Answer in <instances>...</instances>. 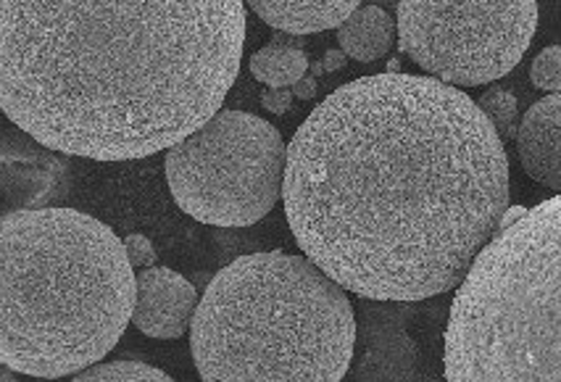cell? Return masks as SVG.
<instances>
[{
    "mask_svg": "<svg viewBox=\"0 0 561 382\" xmlns=\"http://www.w3.org/2000/svg\"><path fill=\"white\" fill-rule=\"evenodd\" d=\"M124 251H127L133 267H153L156 264V248L146 235H127L124 238Z\"/></svg>",
    "mask_w": 561,
    "mask_h": 382,
    "instance_id": "cell-17",
    "label": "cell"
},
{
    "mask_svg": "<svg viewBox=\"0 0 561 382\" xmlns=\"http://www.w3.org/2000/svg\"><path fill=\"white\" fill-rule=\"evenodd\" d=\"M337 43L356 61H377L396 45V22L380 5H358L337 27Z\"/></svg>",
    "mask_w": 561,
    "mask_h": 382,
    "instance_id": "cell-11",
    "label": "cell"
},
{
    "mask_svg": "<svg viewBox=\"0 0 561 382\" xmlns=\"http://www.w3.org/2000/svg\"><path fill=\"white\" fill-rule=\"evenodd\" d=\"M191 329L206 382H337L356 348L343 285L285 251L227 264L208 282Z\"/></svg>",
    "mask_w": 561,
    "mask_h": 382,
    "instance_id": "cell-4",
    "label": "cell"
},
{
    "mask_svg": "<svg viewBox=\"0 0 561 382\" xmlns=\"http://www.w3.org/2000/svg\"><path fill=\"white\" fill-rule=\"evenodd\" d=\"M290 90H293V95H296V99L311 101V99H317V80H314V77H304V80H298Z\"/></svg>",
    "mask_w": 561,
    "mask_h": 382,
    "instance_id": "cell-20",
    "label": "cell"
},
{
    "mask_svg": "<svg viewBox=\"0 0 561 382\" xmlns=\"http://www.w3.org/2000/svg\"><path fill=\"white\" fill-rule=\"evenodd\" d=\"M77 382H95V380H108V382H140V380H161L169 382L167 372L156 369L146 361H133V359H119L108 361V364H90L80 369L77 374H71Z\"/></svg>",
    "mask_w": 561,
    "mask_h": 382,
    "instance_id": "cell-14",
    "label": "cell"
},
{
    "mask_svg": "<svg viewBox=\"0 0 561 382\" xmlns=\"http://www.w3.org/2000/svg\"><path fill=\"white\" fill-rule=\"evenodd\" d=\"M283 204L298 248L364 301L465 280L508 206V159L465 90L420 74L341 85L296 129Z\"/></svg>",
    "mask_w": 561,
    "mask_h": 382,
    "instance_id": "cell-1",
    "label": "cell"
},
{
    "mask_svg": "<svg viewBox=\"0 0 561 382\" xmlns=\"http://www.w3.org/2000/svg\"><path fill=\"white\" fill-rule=\"evenodd\" d=\"M124 241L90 213L24 209L0 222V361L32 378L98 364L133 322Z\"/></svg>",
    "mask_w": 561,
    "mask_h": 382,
    "instance_id": "cell-3",
    "label": "cell"
},
{
    "mask_svg": "<svg viewBox=\"0 0 561 382\" xmlns=\"http://www.w3.org/2000/svg\"><path fill=\"white\" fill-rule=\"evenodd\" d=\"M198 293L185 277L167 267H148L137 275L133 322L148 338L174 340L193 325Z\"/></svg>",
    "mask_w": 561,
    "mask_h": 382,
    "instance_id": "cell-8",
    "label": "cell"
},
{
    "mask_svg": "<svg viewBox=\"0 0 561 382\" xmlns=\"http://www.w3.org/2000/svg\"><path fill=\"white\" fill-rule=\"evenodd\" d=\"M306 69H309L306 50H285L264 45L251 56L253 77L270 88H293L298 80H304Z\"/></svg>",
    "mask_w": 561,
    "mask_h": 382,
    "instance_id": "cell-12",
    "label": "cell"
},
{
    "mask_svg": "<svg viewBox=\"0 0 561 382\" xmlns=\"http://www.w3.org/2000/svg\"><path fill=\"white\" fill-rule=\"evenodd\" d=\"M270 45H272V48H285V50H304L306 40H304V37L288 35V32H274Z\"/></svg>",
    "mask_w": 561,
    "mask_h": 382,
    "instance_id": "cell-19",
    "label": "cell"
},
{
    "mask_svg": "<svg viewBox=\"0 0 561 382\" xmlns=\"http://www.w3.org/2000/svg\"><path fill=\"white\" fill-rule=\"evenodd\" d=\"M451 382L561 380V198L525 211L480 248L446 329Z\"/></svg>",
    "mask_w": 561,
    "mask_h": 382,
    "instance_id": "cell-5",
    "label": "cell"
},
{
    "mask_svg": "<svg viewBox=\"0 0 561 382\" xmlns=\"http://www.w3.org/2000/svg\"><path fill=\"white\" fill-rule=\"evenodd\" d=\"M293 103V90L290 88H270L261 95V106L272 114H285Z\"/></svg>",
    "mask_w": 561,
    "mask_h": 382,
    "instance_id": "cell-18",
    "label": "cell"
},
{
    "mask_svg": "<svg viewBox=\"0 0 561 382\" xmlns=\"http://www.w3.org/2000/svg\"><path fill=\"white\" fill-rule=\"evenodd\" d=\"M248 9L274 32L306 37L341 24L358 9V0H245Z\"/></svg>",
    "mask_w": 561,
    "mask_h": 382,
    "instance_id": "cell-10",
    "label": "cell"
},
{
    "mask_svg": "<svg viewBox=\"0 0 561 382\" xmlns=\"http://www.w3.org/2000/svg\"><path fill=\"white\" fill-rule=\"evenodd\" d=\"M288 146L256 114L219 108L167 151V183L185 213L214 227L256 224L283 196Z\"/></svg>",
    "mask_w": 561,
    "mask_h": 382,
    "instance_id": "cell-6",
    "label": "cell"
},
{
    "mask_svg": "<svg viewBox=\"0 0 561 382\" xmlns=\"http://www.w3.org/2000/svg\"><path fill=\"white\" fill-rule=\"evenodd\" d=\"M309 69L314 71V74H324V67H322V61H314V63H309Z\"/></svg>",
    "mask_w": 561,
    "mask_h": 382,
    "instance_id": "cell-22",
    "label": "cell"
},
{
    "mask_svg": "<svg viewBox=\"0 0 561 382\" xmlns=\"http://www.w3.org/2000/svg\"><path fill=\"white\" fill-rule=\"evenodd\" d=\"M398 48L451 88L501 80L538 30L535 0H401Z\"/></svg>",
    "mask_w": 561,
    "mask_h": 382,
    "instance_id": "cell-7",
    "label": "cell"
},
{
    "mask_svg": "<svg viewBox=\"0 0 561 382\" xmlns=\"http://www.w3.org/2000/svg\"><path fill=\"white\" fill-rule=\"evenodd\" d=\"M319 61H322L324 71H337V69L345 67V54H343V50L332 48V50H328V54H324L322 58H319Z\"/></svg>",
    "mask_w": 561,
    "mask_h": 382,
    "instance_id": "cell-21",
    "label": "cell"
},
{
    "mask_svg": "<svg viewBox=\"0 0 561 382\" xmlns=\"http://www.w3.org/2000/svg\"><path fill=\"white\" fill-rule=\"evenodd\" d=\"M519 161L535 183L561 190V95L551 93L527 108L517 127Z\"/></svg>",
    "mask_w": 561,
    "mask_h": 382,
    "instance_id": "cell-9",
    "label": "cell"
},
{
    "mask_svg": "<svg viewBox=\"0 0 561 382\" xmlns=\"http://www.w3.org/2000/svg\"><path fill=\"white\" fill-rule=\"evenodd\" d=\"M243 0H3L0 108L50 151H169L219 112L248 35Z\"/></svg>",
    "mask_w": 561,
    "mask_h": 382,
    "instance_id": "cell-2",
    "label": "cell"
},
{
    "mask_svg": "<svg viewBox=\"0 0 561 382\" xmlns=\"http://www.w3.org/2000/svg\"><path fill=\"white\" fill-rule=\"evenodd\" d=\"M530 80L535 88L546 90V93H559L561 90V48L559 45H548L535 56L530 67Z\"/></svg>",
    "mask_w": 561,
    "mask_h": 382,
    "instance_id": "cell-16",
    "label": "cell"
},
{
    "mask_svg": "<svg viewBox=\"0 0 561 382\" xmlns=\"http://www.w3.org/2000/svg\"><path fill=\"white\" fill-rule=\"evenodd\" d=\"M48 190V174L35 166L24 164H9L3 166V200H5V213L11 211H24L22 206H32L35 200H41Z\"/></svg>",
    "mask_w": 561,
    "mask_h": 382,
    "instance_id": "cell-13",
    "label": "cell"
},
{
    "mask_svg": "<svg viewBox=\"0 0 561 382\" xmlns=\"http://www.w3.org/2000/svg\"><path fill=\"white\" fill-rule=\"evenodd\" d=\"M478 108L488 116L491 127L499 135V140L504 142L514 138L517 132V119H519V103L514 99L512 90L504 88H491L478 99Z\"/></svg>",
    "mask_w": 561,
    "mask_h": 382,
    "instance_id": "cell-15",
    "label": "cell"
}]
</instances>
